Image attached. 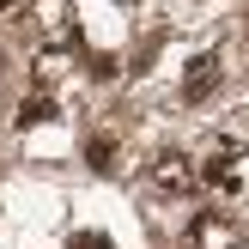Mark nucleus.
<instances>
[{"mask_svg": "<svg viewBox=\"0 0 249 249\" xmlns=\"http://www.w3.org/2000/svg\"><path fill=\"white\" fill-rule=\"evenodd\" d=\"M109 146H116V140H91V152H85V158H91L97 170H109V164H116V152H109Z\"/></svg>", "mask_w": 249, "mask_h": 249, "instance_id": "7ed1b4c3", "label": "nucleus"}, {"mask_svg": "<svg viewBox=\"0 0 249 249\" xmlns=\"http://www.w3.org/2000/svg\"><path fill=\"white\" fill-rule=\"evenodd\" d=\"M67 249H109V237H104V231H79Z\"/></svg>", "mask_w": 249, "mask_h": 249, "instance_id": "20e7f679", "label": "nucleus"}, {"mask_svg": "<svg viewBox=\"0 0 249 249\" xmlns=\"http://www.w3.org/2000/svg\"><path fill=\"white\" fill-rule=\"evenodd\" d=\"M6 6H12V0H0V12H6Z\"/></svg>", "mask_w": 249, "mask_h": 249, "instance_id": "39448f33", "label": "nucleus"}, {"mask_svg": "<svg viewBox=\"0 0 249 249\" xmlns=\"http://www.w3.org/2000/svg\"><path fill=\"white\" fill-rule=\"evenodd\" d=\"M49 116H55V104H43V97H36V104H18V122H24V128H31V122H49Z\"/></svg>", "mask_w": 249, "mask_h": 249, "instance_id": "f03ea898", "label": "nucleus"}, {"mask_svg": "<svg viewBox=\"0 0 249 249\" xmlns=\"http://www.w3.org/2000/svg\"><path fill=\"white\" fill-rule=\"evenodd\" d=\"M213 85H219V55L207 49V55H195V61H189V79H182V97H189V104H207V97H213Z\"/></svg>", "mask_w": 249, "mask_h": 249, "instance_id": "f257e3e1", "label": "nucleus"}, {"mask_svg": "<svg viewBox=\"0 0 249 249\" xmlns=\"http://www.w3.org/2000/svg\"><path fill=\"white\" fill-rule=\"evenodd\" d=\"M122 6H128V0H122Z\"/></svg>", "mask_w": 249, "mask_h": 249, "instance_id": "423d86ee", "label": "nucleus"}]
</instances>
